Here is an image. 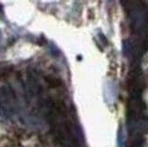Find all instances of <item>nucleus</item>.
Listing matches in <instances>:
<instances>
[{"mask_svg":"<svg viewBox=\"0 0 148 147\" xmlns=\"http://www.w3.org/2000/svg\"><path fill=\"white\" fill-rule=\"evenodd\" d=\"M46 81L47 82V84L49 85L50 87L52 88H57L62 85V82L59 79H56L54 77H46Z\"/></svg>","mask_w":148,"mask_h":147,"instance_id":"nucleus-1","label":"nucleus"}]
</instances>
